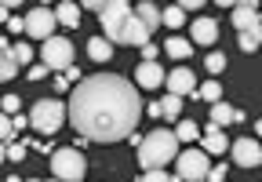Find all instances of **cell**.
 <instances>
[{"label": "cell", "instance_id": "cell-1", "mask_svg": "<svg viewBox=\"0 0 262 182\" xmlns=\"http://www.w3.org/2000/svg\"><path fill=\"white\" fill-rule=\"evenodd\" d=\"M142 117V99L131 80L117 73L84 77L70 99V120L88 142H120L131 139Z\"/></svg>", "mask_w": 262, "mask_h": 182}, {"label": "cell", "instance_id": "cell-2", "mask_svg": "<svg viewBox=\"0 0 262 182\" xmlns=\"http://www.w3.org/2000/svg\"><path fill=\"white\" fill-rule=\"evenodd\" d=\"M171 161H179V135L168 131V128H157L142 139L139 146V164L146 171H164Z\"/></svg>", "mask_w": 262, "mask_h": 182}, {"label": "cell", "instance_id": "cell-3", "mask_svg": "<svg viewBox=\"0 0 262 182\" xmlns=\"http://www.w3.org/2000/svg\"><path fill=\"white\" fill-rule=\"evenodd\" d=\"M66 117H70V106H66L62 99H40V102H33L29 109V120H33V131H40V135H55L62 124H66Z\"/></svg>", "mask_w": 262, "mask_h": 182}, {"label": "cell", "instance_id": "cell-4", "mask_svg": "<svg viewBox=\"0 0 262 182\" xmlns=\"http://www.w3.org/2000/svg\"><path fill=\"white\" fill-rule=\"evenodd\" d=\"M98 18H102V29H106V40L120 44L131 18H135V8L124 4V0H110V4H102V11H98Z\"/></svg>", "mask_w": 262, "mask_h": 182}, {"label": "cell", "instance_id": "cell-5", "mask_svg": "<svg viewBox=\"0 0 262 182\" xmlns=\"http://www.w3.org/2000/svg\"><path fill=\"white\" fill-rule=\"evenodd\" d=\"M51 171H55L58 182H80L84 171H88V161H84V153L77 146H62V149L51 153Z\"/></svg>", "mask_w": 262, "mask_h": 182}, {"label": "cell", "instance_id": "cell-6", "mask_svg": "<svg viewBox=\"0 0 262 182\" xmlns=\"http://www.w3.org/2000/svg\"><path fill=\"white\" fill-rule=\"evenodd\" d=\"M175 171H179V178H182V182H204V178L211 175V161H208V153H204V149L189 146L186 153H179Z\"/></svg>", "mask_w": 262, "mask_h": 182}, {"label": "cell", "instance_id": "cell-7", "mask_svg": "<svg viewBox=\"0 0 262 182\" xmlns=\"http://www.w3.org/2000/svg\"><path fill=\"white\" fill-rule=\"evenodd\" d=\"M40 62L48 70H73V44L66 37H51L48 44H40Z\"/></svg>", "mask_w": 262, "mask_h": 182}, {"label": "cell", "instance_id": "cell-8", "mask_svg": "<svg viewBox=\"0 0 262 182\" xmlns=\"http://www.w3.org/2000/svg\"><path fill=\"white\" fill-rule=\"evenodd\" d=\"M55 26H58V15L48 11V8H33V11L26 15V33H29L33 40H40V44H48V40L55 37Z\"/></svg>", "mask_w": 262, "mask_h": 182}, {"label": "cell", "instance_id": "cell-9", "mask_svg": "<svg viewBox=\"0 0 262 182\" xmlns=\"http://www.w3.org/2000/svg\"><path fill=\"white\" fill-rule=\"evenodd\" d=\"M229 149H233V161H237L241 168H258V164H262V146H258L255 139H237Z\"/></svg>", "mask_w": 262, "mask_h": 182}, {"label": "cell", "instance_id": "cell-10", "mask_svg": "<svg viewBox=\"0 0 262 182\" xmlns=\"http://www.w3.org/2000/svg\"><path fill=\"white\" fill-rule=\"evenodd\" d=\"M164 80H168V73H164L160 62H139L135 66V84L139 87H160Z\"/></svg>", "mask_w": 262, "mask_h": 182}, {"label": "cell", "instance_id": "cell-11", "mask_svg": "<svg viewBox=\"0 0 262 182\" xmlns=\"http://www.w3.org/2000/svg\"><path fill=\"white\" fill-rule=\"evenodd\" d=\"M226 149H229L226 131H222L219 124H208V128H204V153H208V157H219V153H226Z\"/></svg>", "mask_w": 262, "mask_h": 182}, {"label": "cell", "instance_id": "cell-12", "mask_svg": "<svg viewBox=\"0 0 262 182\" xmlns=\"http://www.w3.org/2000/svg\"><path fill=\"white\" fill-rule=\"evenodd\" d=\"M233 26L241 29V33L262 26V22H258V4H237V8H233Z\"/></svg>", "mask_w": 262, "mask_h": 182}, {"label": "cell", "instance_id": "cell-13", "mask_svg": "<svg viewBox=\"0 0 262 182\" xmlns=\"http://www.w3.org/2000/svg\"><path fill=\"white\" fill-rule=\"evenodd\" d=\"M219 40V22L215 18H196L193 22V44H215Z\"/></svg>", "mask_w": 262, "mask_h": 182}, {"label": "cell", "instance_id": "cell-14", "mask_svg": "<svg viewBox=\"0 0 262 182\" xmlns=\"http://www.w3.org/2000/svg\"><path fill=\"white\" fill-rule=\"evenodd\" d=\"M168 95H193V73L189 70H171L168 73Z\"/></svg>", "mask_w": 262, "mask_h": 182}, {"label": "cell", "instance_id": "cell-15", "mask_svg": "<svg viewBox=\"0 0 262 182\" xmlns=\"http://www.w3.org/2000/svg\"><path fill=\"white\" fill-rule=\"evenodd\" d=\"M15 77H18V58H15L11 44L4 40L0 44V80H15Z\"/></svg>", "mask_w": 262, "mask_h": 182}, {"label": "cell", "instance_id": "cell-16", "mask_svg": "<svg viewBox=\"0 0 262 182\" xmlns=\"http://www.w3.org/2000/svg\"><path fill=\"white\" fill-rule=\"evenodd\" d=\"M88 55L95 58V62H110V58H113V40H106V37H91V40H88Z\"/></svg>", "mask_w": 262, "mask_h": 182}, {"label": "cell", "instance_id": "cell-17", "mask_svg": "<svg viewBox=\"0 0 262 182\" xmlns=\"http://www.w3.org/2000/svg\"><path fill=\"white\" fill-rule=\"evenodd\" d=\"M135 15H139V22L149 29V33H153V29L164 22V11H160L157 4H139V8H135Z\"/></svg>", "mask_w": 262, "mask_h": 182}, {"label": "cell", "instance_id": "cell-18", "mask_svg": "<svg viewBox=\"0 0 262 182\" xmlns=\"http://www.w3.org/2000/svg\"><path fill=\"white\" fill-rule=\"evenodd\" d=\"M233 120H241V109H233L229 102H215L211 106V124H233Z\"/></svg>", "mask_w": 262, "mask_h": 182}, {"label": "cell", "instance_id": "cell-19", "mask_svg": "<svg viewBox=\"0 0 262 182\" xmlns=\"http://www.w3.org/2000/svg\"><path fill=\"white\" fill-rule=\"evenodd\" d=\"M164 55L189 58V55H193V40H186V37H168V40H164Z\"/></svg>", "mask_w": 262, "mask_h": 182}, {"label": "cell", "instance_id": "cell-20", "mask_svg": "<svg viewBox=\"0 0 262 182\" xmlns=\"http://www.w3.org/2000/svg\"><path fill=\"white\" fill-rule=\"evenodd\" d=\"M55 15H58V22H62V26H70V29H77V26H80V4H70V0H66V4H58V8H55Z\"/></svg>", "mask_w": 262, "mask_h": 182}, {"label": "cell", "instance_id": "cell-21", "mask_svg": "<svg viewBox=\"0 0 262 182\" xmlns=\"http://www.w3.org/2000/svg\"><path fill=\"white\" fill-rule=\"evenodd\" d=\"M175 135H179V142H196L204 135V128H196L193 120H179V128H175Z\"/></svg>", "mask_w": 262, "mask_h": 182}, {"label": "cell", "instance_id": "cell-22", "mask_svg": "<svg viewBox=\"0 0 262 182\" xmlns=\"http://www.w3.org/2000/svg\"><path fill=\"white\" fill-rule=\"evenodd\" d=\"M262 48V26H255V29H248V33H241V51H258Z\"/></svg>", "mask_w": 262, "mask_h": 182}, {"label": "cell", "instance_id": "cell-23", "mask_svg": "<svg viewBox=\"0 0 262 182\" xmlns=\"http://www.w3.org/2000/svg\"><path fill=\"white\" fill-rule=\"evenodd\" d=\"M196 99H204V102H219L222 99V84L219 80H208V84H201V87H196Z\"/></svg>", "mask_w": 262, "mask_h": 182}, {"label": "cell", "instance_id": "cell-24", "mask_svg": "<svg viewBox=\"0 0 262 182\" xmlns=\"http://www.w3.org/2000/svg\"><path fill=\"white\" fill-rule=\"evenodd\" d=\"M164 26H168V29H182V26H186V11H182L179 4L164 8Z\"/></svg>", "mask_w": 262, "mask_h": 182}, {"label": "cell", "instance_id": "cell-25", "mask_svg": "<svg viewBox=\"0 0 262 182\" xmlns=\"http://www.w3.org/2000/svg\"><path fill=\"white\" fill-rule=\"evenodd\" d=\"M26 153H29V146H26V142H11V146L4 149V161L18 164V161H26Z\"/></svg>", "mask_w": 262, "mask_h": 182}, {"label": "cell", "instance_id": "cell-26", "mask_svg": "<svg viewBox=\"0 0 262 182\" xmlns=\"http://www.w3.org/2000/svg\"><path fill=\"white\" fill-rule=\"evenodd\" d=\"M160 106H164V117H168V120H179V113H182V99L179 95H168Z\"/></svg>", "mask_w": 262, "mask_h": 182}, {"label": "cell", "instance_id": "cell-27", "mask_svg": "<svg viewBox=\"0 0 262 182\" xmlns=\"http://www.w3.org/2000/svg\"><path fill=\"white\" fill-rule=\"evenodd\" d=\"M204 66H208V73H222V70H226V55L211 51V55L204 58Z\"/></svg>", "mask_w": 262, "mask_h": 182}, {"label": "cell", "instance_id": "cell-28", "mask_svg": "<svg viewBox=\"0 0 262 182\" xmlns=\"http://www.w3.org/2000/svg\"><path fill=\"white\" fill-rule=\"evenodd\" d=\"M11 51H15V58H18V66H29V62H33V48H29V44H11Z\"/></svg>", "mask_w": 262, "mask_h": 182}, {"label": "cell", "instance_id": "cell-29", "mask_svg": "<svg viewBox=\"0 0 262 182\" xmlns=\"http://www.w3.org/2000/svg\"><path fill=\"white\" fill-rule=\"evenodd\" d=\"M0 135H4L8 146L15 142V117H4V120H0Z\"/></svg>", "mask_w": 262, "mask_h": 182}, {"label": "cell", "instance_id": "cell-30", "mask_svg": "<svg viewBox=\"0 0 262 182\" xmlns=\"http://www.w3.org/2000/svg\"><path fill=\"white\" fill-rule=\"evenodd\" d=\"M4 117H18V95H4Z\"/></svg>", "mask_w": 262, "mask_h": 182}, {"label": "cell", "instance_id": "cell-31", "mask_svg": "<svg viewBox=\"0 0 262 182\" xmlns=\"http://www.w3.org/2000/svg\"><path fill=\"white\" fill-rule=\"evenodd\" d=\"M142 182H175V178H171L168 171H146V175H142Z\"/></svg>", "mask_w": 262, "mask_h": 182}, {"label": "cell", "instance_id": "cell-32", "mask_svg": "<svg viewBox=\"0 0 262 182\" xmlns=\"http://www.w3.org/2000/svg\"><path fill=\"white\" fill-rule=\"evenodd\" d=\"M26 77H29V80H44V77H48V66H44V62H40V66H29Z\"/></svg>", "mask_w": 262, "mask_h": 182}, {"label": "cell", "instance_id": "cell-33", "mask_svg": "<svg viewBox=\"0 0 262 182\" xmlns=\"http://www.w3.org/2000/svg\"><path fill=\"white\" fill-rule=\"evenodd\" d=\"M226 171H229L226 164H215V168H211V175H208V182H226Z\"/></svg>", "mask_w": 262, "mask_h": 182}, {"label": "cell", "instance_id": "cell-34", "mask_svg": "<svg viewBox=\"0 0 262 182\" xmlns=\"http://www.w3.org/2000/svg\"><path fill=\"white\" fill-rule=\"evenodd\" d=\"M8 29L11 33H26V18H8Z\"/></svg>", "mask_w": 262, "mask_h": 182}, {"label": "cell", "instance_id": "cell-35", "mask_svg": "<svg viewBox=\"0 0 262 182\" xmlns=\"http://www.w3.org/2000/svg\"><path fill=\"white\" fill-rule=\"evenodd\" d=\"M157 51H160L157 44H146V48H142V55H146V62H157Z\"/></svg>", "mask_w": 262, "mask_h": 182}, {"label": "cell", "instance_id": "cell-36", "mask_svg": "<svg viewBox=\"0 0 262 182\" xmlns=\"http://www.w3.org/2000/svg\"><path fill=\"white\" fill-rule=\"evenodd\" d=\"M179 8H182V11H196V8H201V0H182Z\"/></svg>", "mask_w": 262, "mask_h": 182}, {"label": "cell", "instance_id": "cell-37", "mask_svg": "<svg viewBox=\"0 0 262 182\" xmlns=\"http://www.w3.org/2000/svg\"><path fill=\"white\" fill-rule=\"evenodd\" d=\"M255 135H258V139H262V120H258V124H255Z\"/></svg>", "mask_w": 262, "mask_h": 182}, {"label": "cell", "instance_id": "cell-38", "mask_svg": "<svg viewBox=\"0 0 262 182\" xmlns=\"http://www.w3.org/2000/svg\"><path fill=\"white\" fill-rule=\"evenodd\" d=\"M29 182H40V178H29Z\"/></svg>", "mask_w": 262, "mask_h": 182}, {"label": "cell", "instance_id": "cell-39", "mask_svg": "<svg viewBox=\"0 0 262 182\" xmlns=\"http://www.w3.org/2000/svg\"><path fill=\"white\" fill-rule=\"evenodd\" d=\"M175 182H182V178H175Z\"/></svg>", "mask_w": 262, "mask_h": 182}, {"label": "cell", "instance_id": "cell-40", "mask_svg": "<svg viewBox=\"0 0 262 182\" xmlns=\"http://www.w3.org/2000/svg\"><path fill=\"white\" fill-rule=\"evenodd\" d=\"M51 182H58V178H51Z\"/></svg>", "mask_w": 262, "mask_h": 182}, {"label": "cell", "instance_id": "cell-41", "mask_svg": "<svg viewBox=\"0 0 262 182\" xmlns=\"http://www.w3.org/2000/svg\"><path fill=\"white\" fill-rule=\"evenodd\" d=\"M204 182H208V178H204Z\"/></svg>", "mask_w": 262, "mask_h": 182}]
</instances>
